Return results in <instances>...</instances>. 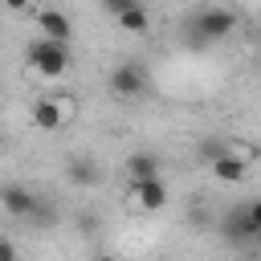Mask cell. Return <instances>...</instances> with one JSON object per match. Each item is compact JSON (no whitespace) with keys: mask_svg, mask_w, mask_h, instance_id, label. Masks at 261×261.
Instances as JSON below:
<instances>
[{"mask_svg":"<svg viewBox=\"0 0 261 261\" xmlns=\"http://www.w3.org/2000/svg\"><path fill=\"white\" fill-rule=\"evenodd\" d=\"M24 61H29V69L41 73V77H65L69 65H73V53H69L65 41L37 37V41H29V49H24Z\"/></svg>","mask_w":261,"mask_h":261,"instance_id":"6da1fadb","label":"cell"},{"mask_svg":"<svg viewBox=\"0 0 261 261\" xmlns=\"http://www.w3.org/2000/svg\"><path fill=\"white\" fill-rule=\"evenodd\" d=\"M192 41H200V45H216V41H224L232 29H237V16L228 12V8H216V4H208V8H200L196 16H192Z\"/></svg>","mask_w":261,"mask_h":261,"instance_id":"7a4b0ae2","label":"cell"},{"mask_svg":"<svg viewBox=\"0 0 261 261\" xmlns=\"http://www.w3.org/2000/svg\"><path fill=\"white\" fill-rule=\"evenodd\" d=\"M29 118H33V126L37 130H61L69 118H73V102L69 98H57V94H45V98H33V106H29Z\"/></svg>","mask_w":261,"mask_h":261,"instance_id":"3957f363","label":"cell"},{"mask_svg":"<svg viewBox=\"0 0 261 261\" xmlns=\"http://www.w3.org/2000/svg\"><path fill=\"white\" fill-rule=\"evenodd\" d=\"M106 82H110V94H114V98H143L147 86H151L143 61H118Z\"/></svg>","mask_w":261,"mask_h":261,"instance_id":"277c9868","label":"cell"},{"mask_svg":"<svg viewBox=\"0 0 261 261\" xmlns=\"http://www.w3.org/2000/svg\"><path fill=\"white\" fill-rule=\"evenodd\" d=\"M220 232H224L232 245H253V241H257L253 220H249V200H245V204H232V208L220 216Z\"/></svg>","mask_w":261,"mask_h":261,"instance_id":"5b68a950","label":"cell"},{"mask_svg":"<svg viewBox=\"0 0 261 261\" xmlns=\"http://www.w3.org/2000/svg\"><path fill=\"white\" fill-rule=\"evenodd\" d=\"M0 204H4V212H8L12 220H24V216H37L41 196H33L24 184H4V188H0Z\"/></svg>","mask_w":261,"mask_h":261,"instance_id":"8992f818","label":"cell"},{"mask_svg":"<svg viewBox=\"0 0 261 261\" xmlns=\"http://www.w3.org/2000/svg\"><path fill=\"white\" fill-rule=\"evenodd\" d=\"M130 196H135V204L143 208V212H163L167 208V184H163V175H155V179H143V184H130Z\"/></svg>","mask_w":261,"mask_h":261,"instance_id":"52a82bcc","label":"cell"},{"mask_svg":"<svg viewBox=\"0 0 261 261\" xmlns=\"http://www.w3.org/2000/svg\"><path fill=\"white\" fill-rule=\"evenodd\" d=\"M37 33L49 37V41H65V45H69V37H73V20H69L61 8H41V12H37Z\"/></svg>","mask_w":261,"mask_h":261,"instance_id":"ba28073f","label":"cell"},{"mask_svg":"<svg viewBox=\"0 0 261 261\" xmlns=\"http://www.w3.org/2000/svg\"><path fill=\"white\" fill-rule=\"evenodd\" d=\"M208 167H212V175H216L220 184H241V179L249 175V155H241V151L228 147V151H224L216 163H208Z\"/></svg>","mask_w":261,"mask_h":261,"instance_id":"9c48e42d","label":"cell"},{"mask_svg":"<svg viewBox=\"0 0 261 261\" xmlns=\"http://www.w3.org/2000/svg\"><path fill=\"white\" fill-rule=\"evenodd\" d=\"M122 171H126V184L155 179V175H159V155H155V151H130L126 163H122Z\"/></svg>","mask_w":261,"mask_h":261,"instance_id":"30bf717a","label":"cell"},{"mask_svg":"<svg viewBox=\"0 0 261 261\" xmlns=\"http://www.w3.org/2000/svg\"><path fill=\"white\" fill-rule=\"evenodd\" d=\"M65 179L77 184V188H94V184L102 179V167H98L94 159H69V163H65Z\"/></svg>","mask_w":261,"mask_h":261,"instance_id":"8fae6325","label":"cell"},{"mask_svg":"<svg viewBox=\"0 0 261 261\" xmlns=\"http://www.w3.org/2000/svg\"><path fill=\"white\" fill-rule=\"evenodd\" d=\"M118 29H126V33H135V37H143V33L151 29V16H147V8L139 4V8H130V12H122V16H118Z\"/></svg>","mask_w":261,"mask_h":261,"instance_id":"7c38bea8","label":"cell"},{"mask_svg":"<svg viewBox=\"0 0 261 261\" xmlns=\"http://www.w3.org/2000/svg\"><path fill=\"white\" fill-rule=\"evenodd\" d=\"M224 151H228V143H224V139H208V143L200 147V155H204V163H216V159H220Z\"/></svg>","mask_w":261,"mask_h":261,"instance_id":"4fadbf2b","label":"cell"},{"mask_svg":"<svg viewBox=\"0 0 261 261\" xmlns=\"http://www.w3.org/2000/svg\"><path fill=\"white\" fill-rule=\"evenodd\" d=\"M98 4H102V8H106V12L114 16V20H118L122 12H130V8H139L143 0H98Z\"/></svg>","mask_w":261,"mask_h":261,"instance_id":"5bb4252c","label":"cell"},{"mask_svg":"<svg viewBox=\"0 0 261 261\" xmlns=\"http://www.w3.org/2000/svg\"><path fill=\"white\" fill-rule=\"evenodd\" d=\"M0 261H20V249H16V241H12V237H4V241H0Z\"/></svg>","mask_w":261,"mask_h":261,"instance_id":"9a60e30c","label":"cell"},{"mask_svg":"<svg viewBox=\"0 0 261 261\" xmlns=\"http://www.w3.org/2000/svg\"><path fill=\"white\" fill-rule=\"evenodd\" d=\"M249 220H253V232H257V241H261V196L249 200Z\"/></svg>","mask_w":261,"mask_h":261,"instance_id":"2e32d148","label":"cell"},{"mask_svg":"<svg viewBox=\"0 0 261 261\" xmlns=\"http://www.w3.org/2000/svg\"><path fill=\"white\" fill-rule=\"evenodd\" d=\"M4 8H8V12H29L33 0H4Z\"/></svg>","mask_w":261,"mask_h":261,"instance_id":"e0dca14e","label":"cell"},{"mask_svg":"<svg viewBox=\"0 0 261 261\" xmlns=\"http://www.w3.org/2000/svg\"><path fill=\"white\" fill-rule=\"evenodd\" d=\"M94 261H118V257H110V253H98V257H94Z\"/></svg>","mask_w":261,"mask_h":261,"instance_id":"ac0fdd59","label":"cell"}]
</instances>
